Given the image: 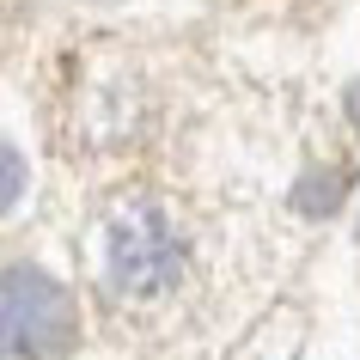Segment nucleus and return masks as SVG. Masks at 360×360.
Segmentation results:
<instances>
[{
  "instance_id": "f257e3e1",
  "label": "nucleus",
  "mask_w": 360,
  "mask_h": 360,
  "mask_svg": "<svg viewBox=\"0 0 360 360\" xmlns=\"http://www.w3.org/2000/svg\"><path fill=\"white\" fill-rule=\"evenodd\" d=\"M104 275H110L116 300H159L184 275V238L165 220V208L134 202L110 220V245H104Z\"/></svg>"
},
{
  "instance_id": "f03ea898",
  "label": "nucleus",
  "mask_w": 360,
  "mask_h": 360,
  "mask_svg": "<svg viewBox=\"0 0 360 360\" xmlns=\"http://www.w3.org/2000/svg\"><path fill=\"white\" fill-rule=\"evenodd\" d=\"M74 342V305L43 269H6V348L19 360H56Z\"/></svg>"
},
{
  "instance_id": "7ed1b4c3",
  "label": "nucleus",
  "mask_w": 360,
  "mask_h": 360,
  "mask_svg": "<svg viewBox=\"0 0 360 360\" xmlns=\"http://www.w3.org/2000/svg\"><path fill=\"white\" fill-rule=\"evenodd\" d=\"M336 202H342V171H330V177H311V184L300 190V208H305V214L336 208Z\"/></svg>"
},
{
  "instance_id": "20e7f679",
  "label": "nucleus",
  "mask_w": 360,
  "mask_h": 360,
  "mask_svg": "<svg viewBox=\"0 0 360 360\" xmlns=\"http://www.w3.org/2000/svg\"><path fill=\"white\" fill-rule=\"evenodd\" d=\"M6 202H19V153L6 147Z\"/></svg>"
}]
</instances>
